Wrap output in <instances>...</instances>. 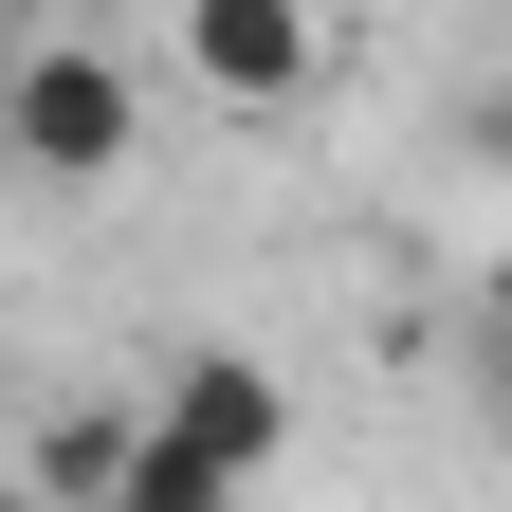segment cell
Wrapping results in <instances>:
<instances>
[{"mask_svg": "<svg viewBox=\"0 0 512 512\" xmlns=\"http://www.w3.org/2000/svg\"><path fill=\"white\" fill-rule=\"evenodd\" d=\"M494 421H512V330H494Z\"/></svg>", "mask_w": 512, "mask_h": 512, "instance_id": "cell-6", "label": "cell"}, {"mask_svg": "<svg viewBox=\"0 0 512 512\" xmlns=\"http://www.w3.org/2000/svg\"><path fill=\"white\" fill-rule=\"evenodd\" d=\"M238 494H256V476H220L183 421H147V439H128V476H110V512H238Z\"/></svg>", "mask_w": 512, "mask_h": 512, "instance_id": "cell-5", "label": "cell"}, {"mask_svg": "<svg viewBox=\"0 0 512 512\" xmlns=\"http://www.w3.org/2000/svg\"><path fill=\"white\" fill-rule=\"evenodd\" d=\"M128 439H147V403H55V421H37V494H55V512H110Z\"/></svg>", "mask_w": 512, "mask_h": 512, "instance_id": "cell-4", "label": "cell"}, {"mask_svg": "<svg viewBox=\"0 0 512 512\" xmlns=\"http://www.w3.org/2000/svg\"><path fill=\"white\" fill-rule=\"evenodd\" d=\"M147 421H183L220 476H275V458H293V384L256 366V348H183V366L147 384Z\"/></svg>", "mask_w": 512, "mask_h": 512, "instance_id": "cell-3", "label": "cell"}, {"mask_svg": "<svg viewBox=\"0 0 512 512\" xmlns=\"http://www.w3.org/2000/svg\"><path fill=\"white\" fill-rule=\"evenodd\" d=\"M0 147H19L37 183H128V147H147L128 55H110V37H37L19 74H0Z\"/></svg>", "mask_w": 512, "mask_h": 512, "instance_id": "cell-1", "label": "cell"}, {"mask_svg": "<svg viewBox=\"0 0 512 512\" xmlns=\"http://www.w3.org/2000/svg\"><path fill=\"white\" fill-rule=\"evenodd\" d=\"M183 92L238 110V128H275V110L330 92V19H311V0H183Z\"/></svg>", "mask_w": 512, "mask_h": 512, "instance_id": "cell-2", "label": "cell"}]
</instances>
